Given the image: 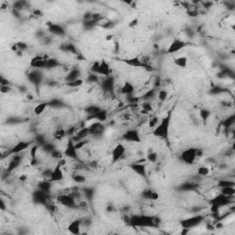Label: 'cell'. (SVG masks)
I'll return each instance as SVG.
<instances>
[{"label": "cell", "instance_id": "52a82bcc", "mask_svg": "<svg viewBox=\"0 0 235 235\" xmlns=\"http://www.w3.org/2000/svg\"><path fill=\"white\" fill-rule=\"evenodd\" d=\"M62 165L60 163H58L55 165V167L53 169V172H51V175L49 181L51 182H58L63 179V172L62 169Z\"/></svg>", "mask_w": 235, "mask_h": 235}, {"label": "cell", "instance_id": "4316f807", "mask_svg": "<svg viewBox=\"0 0 235 235\" xmlns=\"http://www.w3.org/2000/svg\"><path fill=\"white\" fill-rule=\"evenodd\" d=\"M146 160H148L151 163H155L156 161L158 160V154L155 153V152H152L149 153L146 156Z\"/></svg>", "mask_w": 235, "mask_h": 235}, {"label": "cell", "instance_id": "ac0fdd59", "mask_svg": "<svg viewBox=\"0 0 235 235\" xmlns=\"http://www.w3.org/2000/svg\"><path fill=\"white\" fill-rule=\"evenodd\" d=\"M134 91V85L129 81H126L124 83V85L121 87V94L125 95H130Z\"/></svg>", "mask_w": 235, "mask_h": 235}, {"label": "cell", "instance_id": "d6986e66", "mask_svg": "<svg viewBox=\"0 0 235 235\" xmlns=\"http://www.w3.org/2000/svg\"><path fill=\"white\" fill-rule=\"evenodd\" d=\"M80 78V71L78 69H73V70L68 73L67 76L65 77V81L66 83L73 82L75 80H77Z\"/></svg>", "mask_w": 235, "mask_h": 235}, {"label": "cell", "instance_id": "603a6c76", "mask_svg": "<svg viewBox=\"0 0 235 235\" xmlns=\"http://www.w3.org/2000/svg\"><path fill=\"white\" fill-rule=\"evenodd\" d=\"M51 181H43V182L39 183V189L43 191V192H45V193H48L51 188Z\"/></svg>", "mask_w": 235, "mask_h": 235}, {"label": "cell", "instance_id": "e575fe53", "mask_svg": "<svg viewBox=\"0 0 235 235\" xmlns=\"http://www.w3.org/2000/svg\"><path fill=\"white\" fill-rule=\"evenodd\" d=\"M167 97H168V93H167V91H165V90H161L158 94V98L160 101H162V102L165 101Z\"/></svg>", "mask_w": 235, "mask_h": 235}, {"label": "cell", "instance_id": "7402d4cb", "mask_svg": "<svg viewBox=\"0 0 235 235\" xmlns=\"http://www.w3.org/2000/svg\"><path fill=\"white\" fill-rule=\"evenodd\" d=\"M49 105V103H46V102H42V103H40V104H38V105L34 107V113H35L36 115H41L42 114L43 112H44V110L46 109V107L47 106Z\"/></svg>", "mask_w": 235, "mask_h": 235}, {"label": "cell", "instance_id": "d590c367", "mask_svg": "<svg viewBox=\"0 0 235 235\" xmlns=\"http://www.w3.org/2000/svg\"><path fill=\"white\" fill-rule=\"evenodd\" d=\"M234 186V182H230L228 180H221L219 182V186H220L221 188H225V186Z\"/></svg>", "mask_w": 235, "mask_h": 235}, {"label": "cell", "instance_id": "6da1fadb", "mask_svg": "<svg viewBox=\"0 0 235 235\" xmlns=\"http://www.w3.org/2000/svg\"><path fill=\"white\" fill-rule=\"evenodd\" d=\"M170 124L171 113H169L167 116H165L159 121L157 126L153 130V135L157 138L164 139V140L167 139L169 135V130H170Z\"/></svg>", "mask_w": 235, "mask_h": 235}, {"label": "cell", "instance_id": "f6af8a7d", "mask_svg": "<svg viewBox=\"0 0 235 235\" xmlns=\"http://www.w3.org/2000/svg\"><path fill=\"white\" fill-rule=\"evenodd\" d=\"M103 85H104V87L106 89H109L112 87L113 85V81L111 79H107V80H105L103 82Z\"/></svg>", "mask_w": 235, "mask_h": 235}, {"label": "cell", "instance_id": "8d00e7d4", "mask_svg": "<svg viewBox=\"0 0 235 235\" xmlns=\"http://www.w3.org/2000/svg\"><path fill=\"white\" fill-rule=\"evenodd\" d=\"M152 192H153V190L152 189H145L142 191V197L145 199H150L151 198V195H152Z\"/></svg>", "mask_w": 235, "mask_h": 235}, {"label": "cell", "instance_id": "83f0119b", "mask_svg": "<svg viewBox=\"0 0 235 235\" xmlns=\"http://www.w3.org/2000/svg\"><path fill=\"white\" fill-rule=\"evenodd\" d=\"M210 169L207 166H200L198 169V174L200 176H207L208 174H210Z\"/></svg>", "mask_w": 235, "mask_h": 235}, {"label": "cell", "instance_id": "b9f144b4", "mask_svg": "<svg viewBox=\"0 0 235 235\" xmlns=\"http://www.w3.org/2000/svg\"><path fill=\"white\" fill-rule=\"evenodd\" d=\"M142 110H144L146 112L149 113L150 111L153 110V107L150 103H143L142 104Z\"/></svg>", "mask_w": 235, "mask_h": 235}, {"label": "cell", "instance_id": "f907efd6", "mask_svg": "<svg viewBox=\"0 0 235 235\" xmlns=\"http://www.w3.org/2000/svg\"><path fill=\"white\" fill-rule=\"evenodd\" d=\"M188 16L189 17H192V18H195V17H197L198 15V10H196V9H189L188 11Z\"/></svg>", "mask_w": 235, "mask_h": 235}, {"label": "cell", "instance_id": "484cf974", "mask_svg": "<svg viewBox=\"0 0 235 235\" xmlns=\"http://www.w3.org/2000/svg\"><path fill=\"white\" fill-rule=\"evenodd\" d=\"M159 121L160 120L158 119V117H152L150 120H149V122H148V126H149V128L150 129H154L156 126H157V124L159 123Z\"/></svg>", "mask_w": 235, "mask_h": 235}, {"label": "cell", "instance_id": "f1b7e54d", "mask_svg": "<svg viewBox=\"0 0 235 235\" xmlns=\"http://www.w3.org/2000/svg\"><path fill=\"white\" fill-rule=\"evenodd\" d=\"M83 83H84V81H83L81 78H79V79L75 80V81H73V82L66 83V85L67 86H70V87H78V86H81L83 85Z\"/></svg>", "mask_w": 235, "mask_h": 235}, {"label": "cell", "instance_id": "ffe728a7", "mask_svg": "<svg viewBox=\"0 0 235 235\" xmlns=\"http://www.w3.org/2000/svg\"><path fill=\"white\" fill-rule=\"evenodd\" d=\"M174 63L180 68H185L186 67V65H188V58H186V56L177 57L176 59L174 60Z\"/></svg>", "mask_w": 235, "mask_h": 235}, {"label": "cell", "instance_id": "8fae6325", "mask_svg": "<svg viewBox=\"0 0 235 235\" xmlns=\"http://www.w3.org/2000/svg\"><path fill=\"white\" fill-rule=\"evenodd\" d=\"M58 202L67 208H73L75 206V199L73 196L61 195L58 197Z\"/></svg>", "mask_w": 235, "mask_h": 235}, {"label": "cell", "instance_id": "d6a6232c", "mask_svg": "<svg viewBox=\"0 0 235 235\" xmlns=\"http://www.w3.org/2000/svg\"><path fill=\"white\" fill-rule=\"evenodd\" d=\"M39 149V145L38 144H34L31 146V148H30V152H29V154H30V157H31V159H37V151Z\"/></svg>", "mask_w": 235, "mask_h": 235}, {"label": "cell", "instance_id": "44dd1931", "mask_svg": "<svg viewBox=\"0 0 235 235\" xmlns=\"http://www.w3.org/2000/svg\"><path fill=\"white\" fill-rule=\"evenodd\" d=\"M221 194L226 196V197H230L232 198L235 195V188L234 186H225V188H221Z\"/></svg>", "mask_w": 235, "mask_h": 235}, {"label": "cell", "instance_id": "836d02e7", "mask_svg": "<svg viewBox=\"0 0 235 235\" xmlns=\"http://www.w3.org/2000/svg\"><path fill=\"white\" fill-rule=\"evenodd\" d=\"M73 180L75 183H78V184H82V183H85L86 179L85 177L82 175H75V176H73Z\"/></svg>", "mask_w": 235, "mask_h": 235}, {"label": "cell", "instance_id": "3957f363", "mask_svg": "<svg viewBox=\"0 0 235 235\" xmlns=\"http://www.w3.org/2000/svg\"><path fill=\"white\" fill-rule=\"evenodd\" d=\"M197 158V148H188L181 154V159L186 164H194Z\"/></svg>", "mask_w": 235, "mask_h": 235}, {"label": "cell", "instance_id": "f546056e", "mask_svg": "<svg viewBox=\"0 0 235 235\" xmlns=\"http://www.w3.org/2000/svg\"><path fill=\"white\" fill-rule=\"evenodd\" d=\"M100 109H101V108L98 107H97V106H90V107H86L85 111L87 112L88 114L91 116V115H94V114H95V113L98 112Z\"/></svg>", "mask_w": 235, "mask_h": 235}, {"label": "cell", "instance_id": "db71d44e", "mask_svg": "<svg viewBox=\"0 0 235 235\" xmlns=\"http://www.w3.org/2000/svg\"><path fill=\"white\" fill-rule=\"evenodd\" d=\"M33 15H35L36 17H37V16H38V17H41V16L42 15V13H41L40 10H39V9H35V10L33 11Z\"/></svg>", "mask_w": 235, "mask_h": 235}, {"label": "cell", "instance_id": "ee69618b", "mask_svg": "<svg viewBox=\"0 0 235 235\" xmlns=\"http://www.w3.org/2000/svg\"><path fill=\"white\" fill-rule=\"evenodd\" d=\"M210 112L208 111V110H201L200 111V117H201V119L204 120H206L208 117H210Z\"/></svg>", "mask_w": 235, "mask_h": 235}, {"label": "cell", "instance_id": "c3c4849f", "mask_svg": "<svg viewBox=\"0 0 235 235\" xmlns=\"http://www.w3.org/2000/svg\"><path fill=\"white\" fill-rule=\"evenodd\" d=\"M113 26H114V24H113L112 21H107V22H105V23L102 24V28H104V29H111V28H113Z\"/></svg>", "mask_w": 235, "mask_h": 235}, {"label": "cell", "instance_id": "277c9868", "mask_svg": "<svg viewBox=\"0 0 235 235\" xmlns=\"http://www.w3.org/2000/svg\"><path fill=\"white\" fill-rule=\"evenodd\" d=\"M203 216L201 215H196V216H193L189 218V219H186L185 220L181 221V224L183 226V228H186V229H191V228H194L196 226H198V224H200L202 222L203 220Z\"/></svg>", "mask_w": 235, "mask_h": 235}, {"label": "cell", "instance_id": "9a60e30c", "mask_svg": "<svg viewBox=\"0 0 235 235\" xmlns=\"http://www.w3.org/2000/svg\"><path fill=\"white\" fill-rule=\"evenodd\" d=\"M49 31L51 33L54 34V35H57V36H63L65 34L64 29L62 27V26H60L58 24L50 23L49 24Z\"/></svg>", "mask_w": 235, "mask_h": 235}, {"label": "cell", "instance_id": "ab89813d", "mask_svg": "<svg viewBox=\"0 0 235 235\" xmlns=\"http://www.w3.org/2000/svg\"><path fill=\"white\" fill-rule=\"evenodd\" d=\"M51 156L53 159H61V157H62V154H61V152H59V151H57L55 149L53 152H51Z\"/></svg>", "mask_w": 235, "mask_h": 235}, {"label": "cell", "instance_id": "f35d334b", "mask_svg": "<svg viewBox=\"0 0 235 235\" xmlns=\"http://www.w3.org/2000/svg\"><path fill=\"white\" fill-rule=\"evenodd\" d=\"M98 77L97 75V73H91L89 75V76L87 77V82L88 83H94V82H97Z\"/></svg>", "mask_w": 235, "mask_h": 235}, {"label": "cell", "instance_id": "8992f818", "mask_svg": "<svg viewBox=\"0 0 235 235\" xmlns=\"http://www.w3.org/2000/svg\"><path fill=\"white\" fill-rule=\"evenodd\" d=\"M123 140L130 142H141V136L137 130H129L123 135Z\"/></svg>", "mask_w": 235, "mask_h": 235}, {"label": "cell", "instance_id": "11a10c76", "mask_svg": "<svg viewBox=\"0 0 235 235\" xmlns=\"http://www.w3.org/2000/svg\"><path fill=\"white\" fill-rule=\"evenodd\" d=\"M112 39H113V35H112V34H109V35H107L106 41H112Z\"/></svg>", "mask_w": 235, "mask_h": 235}, {"label": "cell", "instance_id": "1f68e13d", "mask_svg": "<svg viewBox=\"0 0 235 235\" xmlns=\"http://www.w3.org/2000/svg\"><path fill=\"white\" fill-rule=\"evenodd\" d=\"M42 149L43 151H45L46 153L51 154V152H53L55 150V148H54V145H53L51 143H44V144H42Z\"/></svg>", "mask_w": 235, "mask_h": 235}, {"label": "cell", "instance_id": "2e32d148", "mask_svg": "<svg viewBox=\"0 0 235 235\" xmlns=\"http://www.w3.org/2000/svg\"><path fill=\"white\" fill-rule=\"evenodd\" d=\"M107 112L104 109H100L98 112L95 113V114L89 116L88 120L95 119V120H97L98 122H103V121H105L107 120Z\"/></svg>", "mask_w": 235, "mask_h": 235}, {"label": "cell", "instance_id": "74e56055", "mask_svg": "<svg viewBox=\"0 0 235 235\" xmlns=\"http://www.w3.org/2000/svg\"><path fill=\"white\" fill-rule=\"evenodd\" d=\"M64 50L67 51H71V53H77V51L75 49V47L73 46V44H66L64 47Z\"/></svg>", "mask_w": 235, "mask_h": 235}, {"label": "cell", "instance_id": "7c38bea8", "mask_svg": "<svg viewBox=\"0 0 235 235\" xmlns=\"http://www.w3.org/2000/svg\"><path fill=\"white\" fill-rule=\"evenodd\" d=\"M111 72L112 71H111V68L109 66V64H108L106 61L102 60L99 63L98 69L97 71V75H104V76H109Z\"/></svg>", "mask_w": 235, "mask_h": 235}, {"label": "cell", "instance_id": "6f0895ef", "mask_svg": "<svg viewBox=\"0 0 235 235\" xmlns=\"http://www.w3.org/2000/svg\"><path fill=\"white\" fill-rule=\"evenodd\" d=\"M26 178H27V177H26V176H21V177H19V179L20 180H24V179H26Z\"/></svg>", "mask_w": 235, "mask_h": 235}, {"label": "cell", "instance_id": "816d5d0a", "mask_svg": "<svg viewBox=\"0 0 235 235\" xmlns=\"http://www.w3.org/2000/svg\"><path fill=\"white\" fill-rule=\"evenodd\" d=\"M17 46H18V48H19V51H24V50H26L27 49V45L25 44V43H23V42H19V43H17Z\"/></svg>", "mask_w": 235, "mask_h": 235}, {"label": "cell", "instance_id": "f5cc1de1", "mask_svg": "<svg viewBox=\"0 0 235 235\" xmlns=\"http://www.w3.org/2000/svg\"><path fill=\"white\" fill-rule=\"evenodd\" d=\"M0 90H1V93H7L8 91L10 90V87L8 85H1V88H0Z\"/></svg>", "mask_w": 235, "mask_h": 235}, {"label": "cell", "instance_id": "7dc6e473", "mask_svg": "<svg viewBox=\"0 0 235 235\" xmlns=\"http://www.w3.org/2000/svg\"><path fill=\"white\" fill-rule=\"evenodd\" d=\"M93 19V13H85V14L84 15V20H85V21H90V20H92Z\"/></svg>", "mask_w": 235, "mask_h": 235}, {"label": "cell", "instance_id": "9f6ffc18", "mask_svg": "<svg viewBox=\"0 0 235 235\" xmlns=\"http://www.w3.org/2000/svg\"><path fill=\"white\" fill-rule=\"evenodd\" d=\"M212 6V3L210 2V3H204V7H205L206 8H208V7H210Z\"/></svg>", "mask_w": 235, "mask_h": 235}, {"label": "cell", "instance_id": "d4e9b609", "mask_svg": "<svg viewBox=\"0 0 235 235\" xmlns=\"http://www.w3.org/2000/svg\"><path fill=\"white\" fill-rule=\"evenodd\" d=\"M66 134H67L66 130L61 129V130H56V132H54V138L56 139V140H61V139H63L65 136H66Z\"/></svg>", "mask_w": 235, "mask_h": 235}, {"label": "cell", "instance_id": "7bdbcfd3", "mask_svg": "<svg viewBox=\"0 0 235 235\" xmlns=\"http://www.w3.org/2000/svg\"><path fill=\"white\" fill-rule=\"evenodd\" d=\"M86 144V142L85 140H82L80 142H75V146L76 148V150L78 151L79 149H82L83 147H84L85 145Z\"/></svg>", "mask_w": 235, "mask_h": 235}, {"label": "cell", "instance_id": "681fc988", "mask_svg": "<svg viewBox=\"0 0 235 235\" xmlns=\"http://www.w3.org/2000/svg\"><path fill=\"white\" fill-rule=\"evenodd\" d=\"M151 200H154V201H156V200H158L159 199V194L156 192V191H154L153 190V192H152V195H151Z\"/></svg>", "mask_w": 235, "mask_h": 235}, {"label": "cell", "instance_id": "30bf717a", "mask_svg": "<svg viewBox=\"0 0 235 235\" xmlns=\"http://www.w3.org/2000/svg\"><path fill=\"white\" fill-rule=\"evenodd\" d=\"M30 146V142H24V141H21V142H19L17 144H15L11 148V150L9 151V154H20L21 152H23L25 150H27L28 148Z\"/></svg>", "mask_w": 235, "mask_h": 235}, {"label": "cell", "instance_id": "ba28073f", "mask_svg": "<svg viewBox=\"0 0 235 235\" xmlns=\"http://www.w3.org/2000/svg\"><path fill=\"white\" fill-rule=\"evenodd\" d=\"M124 154H125V147L123 146V144H121V143H118L114 149L112 150V153H111L112 162L116 163L118 161H120L123 157Z\"/></svg>", "mask_w": 235, "mask_h": 235}, {"label": "cell", "instance_id": "5b68a950", "mask_svg": "<svg viewBox=\"0 0 235 235\" xmlns=\"http://www.w3.org/2000/svg\"><path fill=\"white\" fill-rule=\"evenodd\" d=\"M64 155L68 158L71 159H75L77 160L78 159V154H77V150L75 146V142H73L72 139H69L66 144V148L64 150Z\"/></svg>", "mask_w": 235, "mask_h": 235}, {"label": "cell", "instance_id": "7a4b0ae2", "mask_svg": "<svg viewBox=\"0 0 235 235\" xmlns=\"http://www.w3.org/2000/svg\"><path fill=\"white\" fill-rule=\"evenodd\" d=\"M129 223L133 227H157L154 222V216H133L130 219Z\"/></svg>", "mask_w": 235, "mask_h": 235}, {"label": "cell", "instance_id": "cb8c5ba5", "mask_svg": "<svg viewBox=\"0 0 235 235\" xmlns=\"http://www.w3.org/2000/svg\"><path fill=\"white\" fill-rule=\"evenodd\" d=\"M29 78L32 83H35V84H37V83H39L41 81V75L37 72H33V73H30L29 75Z\"/></svg>", "mask_w": 235, "mask_h": 235}, {"label": "cell", "instance_id": "4fadbf2b", "mask_svg": "<svg viewBox=\"0 0 235 235\" xmlns=\"http://www.w3.org/2000/svg\"><path fill=\"white\" fill-rule=\"evenodd\" d=\"M81 226H82V221L80 220H73L72 222L68 225V230L69 232L72 234H80L81 233Z\"/></svg>", "mask_w": 235, "mask_h": 235}, {"label": "cell", "instance_id": "e0dca14e", "mask_svg": "<svg viewBox=\"0 0 235 235\" xmlns=\"http://www.w3.org/2000/svg\"><path fill=\"white\" fill-rule=\"evenodd\" d=\"M20 162H21V156L19 154H15V156L9 162V164H8L7 166V171L11 172L14 170V169H16L20 164Z\"/></svg>", "mask_w": 235, "mask_h": 235}, {"label": "cell", "instance_id": "5bb4252c", "mask_svg": "<svg viewBox=\"0 0 235 235\" xmlns=\"http://www.w3.org/2000/svg\"><path fill=\"white\" fill-rule=\"evenodd\" d=\"M132 170L135 172L136 174H138L139 176H141L142 177H144L146 176V165L141 164V163H135L132 164L130 165Z\"/></svg>", "mask_w": 235, "mask_h": 235}, {"label": "cell", "instance_id": "60d3db41", "mask_svg": "<svg viewBox=\"0 0 235 235\" xmlns=\"http://www.w3.org/2000/svg\"><path fill=\"white\" fill-rule=\"evenodd\" d=\"M154 89H151V90H149V91H147V92L144 94V95H143V98L144 99H149V98H152L154 95Z\"/></svg>", "mask_w": 235, "mask_h": 235}, {"label": "cell", "instance_id": "4dcf8cb0", "mask_svg": "<svg viewBox=\"0 0 235 235\" xmlns=\"http://www.w3.org/2000/svg\"><path fill=\"white\" fill-rule=\"evenodd\" d=\"M198 186V185L194 184V183H186V184L181 186V188L184 190H194Z\"/></svg>", "mask_w": 235, "mask_h": 235}, {"label": "cell", "instance_id": "9c48e42d", "mask_svg": "<svg viewBox=\"0 0 235 235\" xmlns=\"http://www.w3.org/2000/svg\"><path fill=\"white\" fill-rule=\"evenodd\" d=\"M186 47V42L182 40H179V39H176L172 41V43L170 44V46L168 47L167 49V53H175L179 51L180 50H182L183 48Z\"/></svg>", "mask_w": 235, "mask_h": 235}, {"label": "cell", "instance_id": "bcb514c9", "mask_svg": "<svg viewBox=\"0 0 235 235\" xmlns=\"http://www.w3.org/2000/svg\"><path fill=\"white\" fill-rule=\"evenodd\" d=\"M138 24H139V19H132L130 21L128 26L130 28H134V27H136Z\"/></svg>", "mask_w": 235, "mask_h": 235}]
</instances>
